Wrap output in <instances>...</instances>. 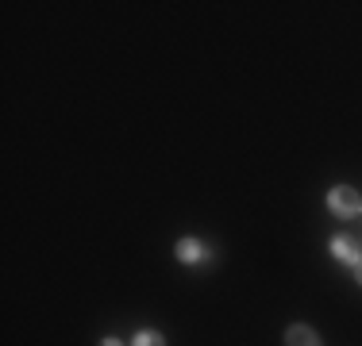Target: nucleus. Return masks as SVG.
<instances>
[{
    "label": "nucleus",
    "instance_id": "f03ea898",
    "mask_svg": "<svg viewBox=\"0 0 362 346\" xmlns=\"http://www.w3.org/2000/svg\"><path fill=\"white\" fill-rule=\"evenodd\" d=\"M332 254L347 266H358L362 262V239L358 235H335L332 239Z\"/></svg>",
    "mask_w": 362,
    "mask_h": 346
},
{
    "label": "nucleus",
    "instance_id": "20e7f679",
    "mask_svg": "<svg viewBox=\"0 0 362 346\" xmlns=\"http://www.w3.org/2000/svg\"><path fill=\"white\" fill-rule=\"evenodd\" d=\"M177 258H181V262H201V258H204V242L201 239H181L177 242Z\"/></svg>",
    "mask_w": 362,
    "mask_h": 346
},
{
    "label": "nucleus",
    "instance_id": "39448f33",
    "mask_svg": "<svg viewBox=\"0 0 362 346\" xmlns=\"http://www.w3.org/2000/svg\"><path fill=\"white\" fill-rule=\"evenodd\" d=\"M132 346H166V339H162L158 331H139L135 335V342Z\"/></svg>",
    "mask_w": 362,
    "mask_h": 346
},
{
    "label": "nucleus",
    "instance_id": "7ed1b4c3",
    "mask_svg": "<svg viewBox=\"0 0 362 346\" xmlns=\"http://www.w3.org/2000/svg\"><path fill=\"white\" fill-rule=\"evenodd\" d=\"M286 346H324V342H320V335H316L308 323H293L286 331Z\"/></svg>",
    "mask_w": 362,
    "mask_h": 346
},
{
    "label": "nucleus",
    "instance_id": "0eeeda50",
    "mask_svg": "<svg viewBox=\"0 0 362 346\" xmlns=\"http://www.w3.org/2000/svg\"><path fill=\"white\" fill-rule=\"evenodd\" d=\"M355 277H358V285H362V262L355 266Z\"/></svg>",
    "mask_w": 362,
    "mask_h": 346
},
{
    "label": "nucleus",
    "instance_id": "423d86ee",
    "mask_svg": "<svg viewBox=\"0 0 362 346\" xmlns=\"http://www.w3.org/2000/svg\"><path fill=\"white\" fill-rule=\"evenodd\" d=\"M100 346H124V342H119V339H105V342H100Z\"/></svg>",
    "mask_w": 362,
    "mask_h": 346
},
{
    "label": "nucleus",
    "instance_id": "f257e3e1",
    "mask_svg": "<svg viewBox=\"0 0 362 346\" xmlns=\"http://www.w3.org/2000/svg\"><path fill=\"white\" fill-rule=\"evenodd\" d=\"M327 208H332L339 220H355V215L362 212V193L351 185H335L332 193H327Z\"/></svg>",
    "mask_w": 362,
    "mask_h": 346
}]
</instances>
